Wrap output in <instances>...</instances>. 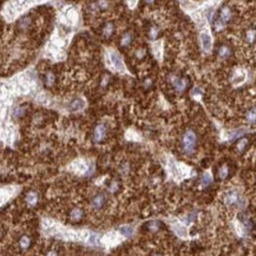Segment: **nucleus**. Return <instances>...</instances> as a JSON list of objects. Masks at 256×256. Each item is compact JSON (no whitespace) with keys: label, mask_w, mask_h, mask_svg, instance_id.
Returning <instances> with one entry per match:
<instances>
[{"label":"nucleus","mask_w":256,"mask_h":256,"mask_svg":"<svg viewBox=\"0 0 256 256\" xmlns=\"http://www.w3.org/2000/svg\"><path fill=\"white\" fill-rule=\"evenodd\" d=\"M166 170H168V174L176 182H181L185 178L195 176V170H193L190 166L183 164V163L176 162L172 158H169L166 162Z\"/></svg>","instance_id":"nucleus-1"},{"label":"nucleus","mask_w":256,"mask_h":256,"mask_svg":"<svg viewBox=\"0 0 256 256\" xmlns=\"http://www.w3.org/2000/svg\"><path fill=\"white\" fill-rule=\"evenodd\" d=\"M107 59H109V64H110L112 70H115L116 72H121V73L126 72L124 62H123L121 54L118 53V52H116V51H109Z\"/></svg>","instance_id":"nucleus-2"},{"label":"nucleus","mask_w":256,"mask_h":256,"mask_svg":"<svg viewBox=\"0 0 256 256\" xmlns=\"http://www.w3.org/2000/svg\"><path fill=\"white\" fill-rule=\"evenodd\" d=\"M196 145V135L193 131H187L183 137V148L187 154H191Z\"/></svg>","instance_id":"nucleus-3"},{"label":"nucleus","mask_w":256,"mask_h":256,"mask_svg":"<svg viewBox=\"0 0 256 256\" xmlns=\"http://www.w3.org/2000/svg\"><path fill=\"white\" fill-rule=\"evenodd\" d=\"M90 166L91 165L87 163L85 160H77L76 162H73L71 165V169L73 172H76L78 175H85L90 172Z\"/></svg>","instance_id":"nucleus-4"},{"label":"nucleus","mask_w":256,"mask_h":256,"mask_svg":"<svg viewBox=\"0 0 256 256\" xmlns=\"http://www.w3.org/2000/svg\"><path fill=\"white\" fill-rule=\"evenodd\" d=\"M171 224V228L174 232L181 238H187L188 237V229H187V226L184 224V222H179L178 220H175L174 222H170Z\"/></svg>","instance_id":"nucleus-5"},{"label":"nucleus","mask_w":256,"mask_h":256,"mask_svg":"<svg viewBox=\"0 0 256 256\" xmlns=\"http://www.w3.org/2000/svg\"><path fill=\"white\" fill-rule=\"evenodd\" d=\"M199 39H201V46H202L203 51L204 52H210L211 48H213V37L209 31H203L201 35H199Z\"/></svg>","instance_id":"nucleus-6"},{"label":"nucleus","mask_w":256,"mask_h":256,"mask_svg":"<svg viewBox=\"0 0 256 256\" xmlns=\"http://www.w3.org/2000/svg\"><path fill=\"white\" fill-rule=\"evenodd\" d=\"M246 78H247V72L244 70H236V71L234 72V74H232L231 82L235 86H237V85H241L242 83H244Z\"/></svg>","instance_id":"nucleus-7"},{"label":"nucleus","mask_w":256,"mask_h":256,"mask_svg":"<svg viewBox=\"0 0 256 256\" xmlns=\"http://www.w3.org/2000/svg\"><path fill=\"white\" fill-rule=\"evenodd\" d=\"M118 232H119L124 238H126V237H131L135 234V229H133V227H131V226H122V227H119V229H118Z\"/></svg>","instance_id":"nucleus-8"},{"label":"nucleus","mask_w":256,"mask_h":256,"mask_svg":"<svg viewBox=\"0 0 256 256\" xmlns=\"http://www.w3.org/2000/svg\"><path fill=\"white\" fill-rule=\"evenodd\" d=\"M106 135V128L104 125H98L95 129V139L96 142H101Z\"/></svg>","instance_id":"nucleus-9"},{"label":"nucleus","mask_w":256,"mask_h":256,"mask_svg":"<svg viewBox=\"0 0 256 256\" xmlns=\"http://www.w3.org/2000/svg\"><path fill=\"white\" fill-rule=\"evenodd\" d=\"M187 84H188L187 79H184V78H181V79H178V78H175L174 85H175V87H176V90H177V91H183L184 89L187 87Z\"/></svg>","instance_id":"nucleus-10"},{"label":"nucleus","mask_w":256,"mask_h":256,"mask_svg":"<svg viewBox=\"0 0 256 256\" xmlns=\"http://www.w3.org/2000/svg\"><path fill=\"white\" fill-rule=\"evenodd\" d=\"M220 19L224 21V23H228L229 20L231 19V11L229 7H223L222 11H221V18Z\"/></svg>","instance_id":"nucleus-11"},{"label":"nucleus","mask_w":256,"mask_h":256,"mask_svg":"<svg viewBox=\"0 0 256 256\" xmlns=\"http://www.w3.org/2000/svg\"><path fill=\"white\" fill-rule=\"evenodd\" d=\"M152 48H154V53H155L156 58L157 59L162 58V54H163V44H162V41L156 43Z\"/></svg>","instance_id":"nucleus-12"},{"label":"nucleus","mask_w":256,"mask_h":256,"mask_svg":"<svg viewBox=\"0 0 256 256\" xmlns=\"http://www.w3.org/2000/svg\"><path fill=\"white\" fill-rule=\"evenodd\" d=\"M211 182H213V176H211V174L209 172V171H207L205 174L203 175L202 177V187L203 188H205V187H208V185H210L211 184Z\"/></svg>","instance_id":"nucleus-13"},{"label":"nucleus","mask_w":256,"mask_h":256,"mask_svg":"<svg viewBox=\"0 0 256 256\" xmlns=\"http://www.w3.org/2000/svg\"><path fill=\"white\" fill-rule=\"evenodd\" d=\"M226 203L227 204H234V203H236L237 201H238V195H237L236 193H229L226 196Z\"/></svg>","instance_id":"nucleus-14"},{"label":"nucleus","mask_w":256,"mask_h":256,"mask_svg":"<svg viewBox=\"0 0 256 256\" xmlns=\"http://www.w3.org/2000/svg\"><path fill=\"white\" fill-rule=\"evenodd\" d=\"M104 201H105L104 196H103V195H98V196H96L95 199L92 201V205H93L95 208H101V205H103V203H104Z\"/></svg>","instance_id":"nucleus-15"},{"label":"nucleus","mask_w":256,"mask_h":256,"mask_svg":"<svg viewBox=\"0 0 256 256\" xmlns=\"http://www.w3.org/2000/svg\"><path fill=\"white\" fill-rule=\"evenodd\" d=\"M218 54H220L221 58H228L231 54V51H230V48L228 47V46H222L218 50Z\"/></svg>","instance_id":"nucleus-16"},{"label":"nucleus","mask_w":256,"mask_h":256,"mask_svg":"<svg viewBox=\"0 0 256 256\" xmlns=\"http://www.w3.org/2000/svg\"><path fill=\"white\" fill-rule=\"evenodd\" d=\"M38 201V196L35 193H29L26 196V202L29 203L30 205H34Z\"/></svg>","instance_id":"nucleus-17"},{"label":"nucleus","mask_w":256,"mask_h":256,"mask_svg":"<svg viewBox=\"0 0 256 256\" xmlns=\"http://www.w3.org/2000/svg\"><path fill=\"white\" fill-rule=\"evenodd\" d=\"M85 106V101H83V99H76V101L72 103V105H71V107H72L73 110H80V109H83V107Z\"/></svg>","instance_id":"nucleus-18"},{"label":"nucleus","mask_w":256,"mask_h":256,"mask_svg":"<svg viewBox=\"0 0 256 256\" xmlns=\"http://www.w3.org/2000/svg\"><path fill=\"white\" fill-rule=\"evenodd\" d=\"M30 244H31V240H30L27 236H24L20 238V247H21L23 249H27L30 247Z\"/></svg>","instance_id":"nucleus-19"},{"label":"nucleus","mask_w":256,"mask_h":256,"mask_svg":"<svg viewBox=\"0 0 256 256\" xmlns=\"http://www.w3.org/2000/svg\"><path fill=\"white\" fill-rule=\"evenodd\" d=\"M83 216V213L82 210H79V209H74L72 213H71V218H72L73 221H79L80 218H82Z\"/></svg>","instance_id":"nucleus-20"},{"label":"nucleus","mask_w":256,"mask_h":256,"mask_svg":"<svg viewBox=\"0 0 256 256\" xmlns=\"http://www.w3.org/2000/svg\"><path fill=\"white\" fill-rule=\"evenodd\" d=\"M131 39H132V37H131L130 33H126L123 38H122V46H128V45H130L131 43Z\"/></svg>","instance_id":"nucleus-21"},{"label":"nucleus","mask_w":256,"mask_h":256,"mask_svg":"<svg viewBox=\"0 0 256 256\" xmlns=\"http://www.w3.org/2000/svg\"><path fill=\"white\" fill-rule=\"evenodd\" d=\"M112 32H113V26H112V24H107L106 26L104 27V30H103V33H104L105 37H110L112 34Z\"/></svg>","instance_id":"nucleus-22"},{"label":"nucleus","mask_w":256,"mask_h":256,"mask_svg":"<svg viewBox=\"0 0 256 256\" xmlns=\"http://www.w3.org/2000/svg\"><path fill=\"white\" fill-rule=\"evenodd\" d=\"M228 174H229V170H228V166L227 165H223L222 168L220 169V172H218V175H220V178L224 179L226 177L228 176Z\"/></svg>","instance_id":"nucleus-23"},{"label":"nucleus","mask_w":256,"mask_h":256,"mask_svg":"<svg viewBox=\"0 0 256 256\" xmlns=\"http://www.w3.org/2000/svg\"><path fill=\"white\" fill-rule=\"evenodd\" d=\"M191 96H193V98H196L197 101H199V99L202 98V91H201L199 89H193V92H191Z\"/></svg>","instance_id":"nucleus-24"},{"label":"nucleus","mask_w":256,"mask_h":256,"mask_svg":"<svg viewBox=\"0 0 256 256\" xmlns=\"http://www.w3.org/2000/svg\"><path fill=\"white\" fill-rule=\"evenodd\" d=\"M54 82V74L52 72H48L46 74V84L47 85H52Z\"/></svg>","instance_id":"nucleus-25"},{"label":"nucleus","mask_w":256,"mask_h":256,"mask_svg":"<svg viewBox=\"0 0 256 256\" xmlns=\"http://www.w3.org/2000/svg\"><path fill=\"white\" fill-rule=\"evenodd\" d=\"M224 24H226L224 21H222L221 19H218L217 21L215 23V30H216V31H221V30H223L224 29Z\"/></svg>","instance_id":"nucleus-26"},{"label":"nucleus","mask_w":256,"mask_h":256,"mask_svg":"<svg viewBox=\"0 0 256 256\" xmlns=\"http://www.w3.org/2000/svg\"><path fill=\"white\" fill-rule=\"evenodd\" d=\"M247 39H248L249 43H254V40H255V31H254V30H251V31L248 32V34H247Z\"/></svg>","instance_id":"nucleus-27"},{"label":"nucleus","mask_w":256,"mask_h":256,"mask_svg":"<svg viewBox=\"0 0 256 256\" xmlns=\"http://www.w3.org/2000/svg\"><path fill=\"white\" fill-rule=\"evenodd\" d=\"M248 144V139L247 138H243V139H241V142L237 144V148H238V150H243L244 148H246V145Z\"/></svg>","instance_id":"nucleus-28"},{"label":"nucleus","mask_w":256,"mask_h":256,"mask_svg":"<svg viewBox=\"0 0 256 256\" xmlns=\"http://www.w3.org/2000/svg\"><path fill=\"white\" fill-rule=\"evenodd\" d=\"M107 5H109V3H107L106 0H99V1H98V7L101 8V10H105L107 7Z\"/></svg>","instance_id":"nucleus-29"},{"label":"nucleus","mask_w":256,"mask_h":256,"mask_svg":"<svg viewBox=\"0 0 256 256\" xmlns=\"http://www.w3.org/2000/svg\"><path fill=\"white\" fill-rule=\"evenodd\" d=\"M158 227H160L158 222H151L149 224V229L151 230V231H156V230L158 229Z\"/></svg>","instance_id":"nucleus-30"},{"label":"nucleus","mask_w":256,"mask_h":256,"mask_svg":"<svg viewBox=\"0 0 256 256\" xmlns=\"http://www.w3.org/2000/svg\"><path fill=\"white\" fill-rule=\"evenodd\" d=\"M157 34H158V29H157V27H152L151 31H150V37L152 39H156Z\"/></svg>","instance_id":"nucleus-31"},{"label":"nucleus","mask_w":256,"mask_h":256,"mask_svg":"<svg viewBox=\"0 0 256 256\" xmlns=\"http://www.w3.org/2000/svg\"><path fill=\"white\" fill-rule=\"evenodd\" d=\"M248 121H249V122L255 121V111H254V110L251 111V113H249V115H248Z\"/></svg>","instance_id":"nucleus-32"},{"label":"nucleus","mask_w":256,"mask_h":256,"mask_svg":"<svg viewBox=\"0 0 256 256\" xmlns=\"http://www.w3.org/2000/svg\"><path fill=\"white\" fill-rule=\"evenodd\" d=\"M137 1H138V0H128V5L130 6L131 8H133V7L137 5Z\"/></svg>","instance_id":"nucleus-33"},{"label":"nucleus","mask_w":256,"mask_h":256,"mask_svg":"<svg viewBox=\"0 0 256 256\" xmlns=\"http://www.w3.org/2000/svg\"><path fill=\"white\" fill-rule=\"evenodd\" d=\"M117 188H118V184H117V183H112V187L110 188V191H111V193H115V191L117 190Z\"/></svg>","instance_id":"nucleus-34"},{"label":"nucleus","mask_w":256,"mask_h":256,"mask_svg":"<svg viewBox=\"0 0 256 256\" xmlns=\"http://www.w3.org/2000/svg\"><path fill=\"white\" fill-rule=\"evenodd\" d=\"M145 1H146V3H148V4H152V3H154V1H155V0H145Z\"/></svg>","instance_id":"nucleus-35"}]
</instances>
